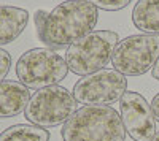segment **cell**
Instances as JSON below:
<instances>
[{
	"instance_id": "6da1fadb",
	"label": "cell",
	"mask_w": 159,
	"mask_h": 141,
	"mask_svg": "<svg viewBox=\"0 0 159 141\" xmlns=\"http://www.w3.org/2000/svg\"><path fill=\"white\" fill-rule=\"evenodd\" d=\"M34 21L38 40L49 49H59L94 32L99 10L84 0H65L49 13L37 10Z\"/></svg>"
},
{
	"instance_id": "7a4b0ae2",
	"label": "cell",
	"mask_w": 159,
	"mask_h": 141,
	"mask_svg": "<svg viewBox=\"0 0 159 141\" xmlns=\"http://www.w3.org/2000/svg\"><path fill=\"white\" fill-rule=\"evenodd\" d=\"M64 141H124L121 116L108 105H86L62 125Z\"/></svg>"
},
{
	"instance_id": "3957f363",
	"label": "cell",
	"mask_w": 159,
	"mask_h": 141,
	"mask_svg": "<svg viewBox=\"0 0 159 141\" xmlns=\"http://www.w3.org/2000/svg\"><path fill=\"white\" fill-rule=\"evenodd\" d=\"M119 36L113 30H94L69 46L65 60L69 70L78 76H88L103 70L111 62Z\"/></svg>"
},
{
	"instance_id": "277c9868",
	"label": "cell",
	"mask_w": 159,
	"mask_h": 141,
	"mask_svg": "<svg viewBox=\"0 0 159 141\" xmlns=\"http://www.w3.org/2000/svg\"><path fill=\"white\" fill-rule=\"evenodd\" d=\"M69 73L65 57L49 48L29 49L16 62V76L27 89L57 86Z\"/></svg>"
},
{
	"instance_id": "5b68a950",
	"label": "cell",
	"mask_w": 159,
	"mask_h": 141,
	"mask_svg": "<svg viewBox=\"0 0 159 141\" xmlns=\"http://www.w3.org/2000/svg\"><path fill=\"white\" fill-rule=\"evenodd\" d=\"M78 101L73 94L62 86H49L37 91L27 106H25V119L30 124L49 129L65 124L76 113Z\"/></svg>"
},
{
	"instance_id": "8992f818",
	"label": "cell",
	"mask_w": 159,
	"mask_h": 141,
	"mask_svg": "<svg viewBox=\"0 0 159 141\" xmlns=\"http://www.w3.org/2000/svg\"><path fill=\"white\" fill-rule=\"evenodd\" d=\"M159 59V35L137 33L118 43L111 63L124 76H140L154 67Z\"/></svg>"
},
{
	"instance_id": "52a82bcc",
	"label": "cell",
	"mask_w": 159,
	"mask_h": 141,
	"mask_svg": "<svg viewBox=\"0 0 159 141\" xmlns=\"http://www.w3.org/2000/svg\"><path fill=\"white\" fill-rule=\"evenodd\" d=\"M127 79L115 68L83 76L73 86V97L81 105H111L126 94Z\"/></svg>"
},
{
	"instance_id": "ba28073f",
	"label": "cell",
	"mask_w": 159,
	"mask_h": 141,
	"mask_svg": "<svg viewBox=\"0 0 159 141\" xmlns=\"http://www.w3.org/2000/svg\"><path fill=\"white\" fill-rule=\"evenodd\" d=\"M121 116L126 133L134 141H151L156 135V118L151 105L139 92H126L119 100Z\"/></svg>"
},
{
	"instance_id": "9c48e42d",
	"label": "cell",
	"mask_w": 159,
	"mask_h": 141,
	"mask_svg": "<svg viewBox=\"0 0 159 141\" xmlns=\"http://www.w3.org/2000/svg\"><path fill=\"white\" fill-rule=\"evenodd\" d=\"M30 100L29 89L19 81L5 79L0 83V119L15 118L25 111Z\"/></svg>"
},
{
	"instance_id": "30bf717a",
	"label": "cell",
	"mask_w": 159,
	"mask_h": 141,
	"mask_svg": "<svg viewBox=\"0 0 159 141\" xmlns=\"http://www.w3.org/2000/svg\"><path fill=\"white\" fill-rule=\"evenodd\" d=\"M27 10L13 5H0V46L15 41L27 27Z\"/></svg>"
},
{
	"instance_id": "8fae6325",
	"label": "cell",
	"mask_w": 159,
	"mask_h": 141,
	"mask_svg": "<svg viewBox=\"0 0 159 141\" xmlns=\"http://www.w3.org/2000/svg\"><path fill=\"white\" fill-rule=\"evenodd\" d=\"M132 24L142 33L159 35V0H139L132 10Z\"/></svg>"
},
{
	"instance_id": "7c38bea8",
	"label": "cell",
	"mask_w": 159,
	"mask_h": 141,
	"mask_svg": "<svg viewBox=\"0 0 159 141\" xmlns=\"http://www.w3.org/2000/svg\"><path fill=\"white\" fill-rule=\"evenodd\" d=\"M0 141H49V132L34 124H16L0 133Z\"/></svg>"
},
{
	"instance_id": "4fadbf2b",
	"label": "cell",
	"mask_w": 159,
	"mask_h": 141,
	"mask_svg": "<svg viewBox=\"0 0 159 141\" xmlns=\"http://www.w3.org/2000/svg\"><path fill=\"white\" fill-rule=\"evenodd\" d=\"M84 2L94 5L97 10H105V11H119L126 8L132 0H84Z\"/></svg>"
},
{
	"instance_id": "5bb4252c",
	"label": "cell",
	"mask_w": 159,
	"mask_h": 141,
	"mask_svg": "<svg viewBox=\"0 0 159 141\" xmlns=\"http://www.w3.org/2000/svg\"><path fill=\"white\" fill-rule=\"evenodd\" d=\"M10 67H11L10 53L0 48V83L5 81L7 75H8V71H10Z\"/></svg>"
},
{
	"instance_id": "9a60e30c",
	"label": "cell",
	"mask_w": 159,
	"mask_h": 141,
	"mask_svg": "<svg viewBox=\"0 0 159 141\" xmlns=\"http://www.w3.org/2000/svg\"><path fill=\"white\" fill-rule=\"evenodd\" d=\"M151 108H153V113H154V118H156V122H159V94H156L151 100Z\"/></svg>"
},
{
	"instance_id": "2e32d148",
	"label": "cell",
	"mask_w": 159,
	"mask_h": 141,
	"mask_svg": "<svg viewBox=\"0 0 159 141\" xmlns=\"http://www.w3.org/2000/svg\"><path fill=\"white\" fill-rule=\"evenodd\" d=\"M151 75H153V78H154V79H157V81H159V59L156 60L154 67L151 68Z\"/></svg>"
},
{
	"instance_id": "e0dca14e",
	"label": "cell",
	"mask_w": 159,
	"mask_h": 141,
	"mask_svg": "<svg viewBox=\"0 0 159 141\" xmlns=\"http://www.w3.org/2000/svg\"><path fill=\"white\" fill-rule=\"evenodd\" d=\"M151 141H159V132H156V135H154V138Z\"/></svg>"
}]
</instances>
